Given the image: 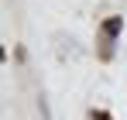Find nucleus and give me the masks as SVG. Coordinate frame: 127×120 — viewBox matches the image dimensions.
<instances>
[{
  "label": "nucleus",
  "mask_w": 127,
  "mask_h": 120,
  "mask_svg": "<svg viewBox=\"0 0 127 120\" xmlns=\"http://www.w3.org/2000/svg\"><path fill=\"white\" fill-rule=\"evenodd\" d=\"M124 31V21L120 17H106L103 28H100V59H110V52H113V38Z\"/></svg>",
  "instance_id": "obj_1"
},
{
  "label": "nucleus",
  "mask_w": 127,
  "mask_h": 120,
  "mask_svg": "<svg viewBox=\"0 0 127 120\" xmlns=\"http://www.w3.org/2000/svg\"><path fill=\"white\" fill-rule=\"evenodd\" d=\"M93 120H113V117H110L106 110H93Z\"/></svg>",
  "instance_id": "obj_2"
}]
</instances>
